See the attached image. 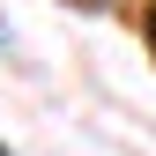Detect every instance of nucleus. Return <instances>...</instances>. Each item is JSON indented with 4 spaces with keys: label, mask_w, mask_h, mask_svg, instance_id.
<instances>
[{
    "label": "nucleus",
    "mask_w": 156,
    "mask_h": 156,
    "mask_svg": "<svg viewBox=\"0 0 156 156\" xmlns=\"http://www.w3.org/2000/svg\"><path fill=\"white\" fill-rule=\"evenodd\" d=\"M149 37H156V15H149Z\"/></svg>",
    "instance_id": "obj_1"
},
{
    "label": "nucleus",
    "mask_w": 156,
    "mask_h": 156,
    "mask_svg": "<svg viewBox=\"0 0 156 156\" xmlns=\"http://www.w3.org/2000/svg\"><path fill=\"white\" fill-rule=\"evenodd\" d=\"M0 45H8V30H0Z\"/></svg>",
    "instance_id": "obj_2"
},
{
    "label": "nucleus",
    "mask_w": 156,
    "mask_h": 156,
    "mask_svg": "<svg viewBox=\"0 0 156 156\" xmlns=\"http://www.w3.org/2000/svg\"><path fill=\"white\" fill-rule=\"evenodd\" d=\"M0 156H8V149H0Z\"/></svg>",
    "instance_id": "obj_3"
}]
</instances>
